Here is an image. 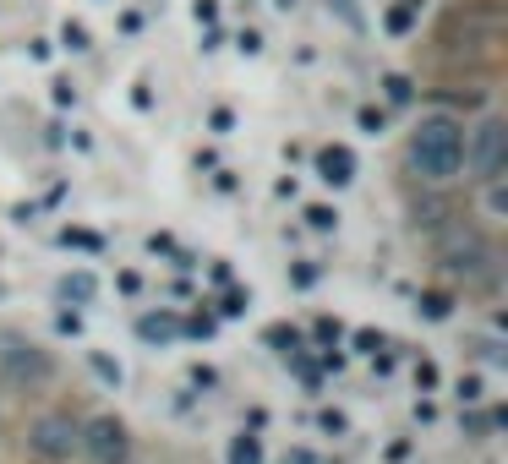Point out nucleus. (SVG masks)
Instances as JSON below:
<instances>
[{"label": "nucleus", "instance_id": "f257e3e1", "mask_svg": "<svg viewBox=\"0 0 508 464\" xmlns=\"http://www.w3.org/2000/svg\"><path fill=\"white\" fill-rule=\"evenodd\" d=\"M410 170L432 186L454 180L465 170V126L454 115H427L416 131H410Z\"/></svg>", "mask_w": 508, "mask_h": 464}, {"label": "nucleus", "instance_id": "f03ea898", "mask_svg": "<svg viewBox=\"0 0 508 464\" xmlns=\"http://www.w3.org/2000/svg\"><path fill=\"white\" fill-rule=\"evenodd\" d=\"M465 159H471V170H476V180H498L503 175V159H508V126L492 115V120H482L476 126V137H471V148H465Z\"/></svg>", "mask_w": 508, "mask_h": 464}, {"label": "nucleus", "instance_id": "7ed1b4c3", "mask_svg": "<svg viewBox=\"0 0 508 464\" xmlns=\"http://www.w3.org/2000/svg\"><path fill=\"white\" fill-rule=\"evenodd\" d=\"M77 454H88L93 464H126V459H131V432H126L115 416H98V421L82 427Z\"/></svg>", "mask_w": 508, "mask_h": 464}, {"label": "nucleus", "instance_id": "20e7f679", "mask_svg": "<svg viewBox=\"0 0 508 464\" xmlns=\"http://www.w3.org/2000/svg\"><path fill=\"white\" fill-rule=\"evenodd\" d=\"M27 443H33V454H44V459H71L77 443H82V427H77L71 416H38Z\"/></svg>", "mask_w": 508, "mask_h": 464}, {"label": "nucleus", "instance_id": "39448f33", "mask_svg": "<svg viewBox=\"0 0 508 464\" xmlns=\"http://www.w3.org/2000/svg\"><path fill=\"white\" fill-rule=\"evenodd\" d=\"M443 257H449V273H471V279H476V273L487 268V246H482L476 235H465V241H449V252H443Z\"/></svg>", "mask_w": 508, "mask_h": 464}, {"label": "nucleus", "instance_id": "423d86ee", "mask_svg": "<svg viewBox=\"0 0 508 464\" xmlns=\"http://www.w3.org/2000/svg\"><path fill=\"white\" fill-rule=\"evenodd\" d=\"M317 170H323V180L345 186V180L356 175V159H350V148H323V153H317Z\"/></svg>", "mask_w": 508, "mask_h": 464}, {"label": "nucleus", "instance_id": "0eeeda50", "mask_svg": "<svg viewBox=\"0 0 508 464\" xmlns=\"http://www.w3.org/2000/svg\"><path fill=\"white\" fill-rule=\"evenodd\" d=\"M230 464H263V449H257V438H235V449H230Z\"/></svg>", "mask_w": 508, "mask_h": 464}]
</instances>
